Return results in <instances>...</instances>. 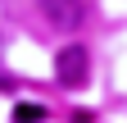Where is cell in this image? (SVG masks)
Here are the masks:
<instances>
[{"label": "cell", "mask_w": 127, "mask_h": 123, "mask_svg": "<svg viewBox=\"0 0 127 123\" xmlns=\"http://www.w3.org/2000/svg\"><path fill=\"white\" fill-rule=\"evenodd\" d=\"M41 119H45V105H32V100H27V105L14 110V123H41Z\"/></svg>", "instance_id": "cell-3"}, {"label": "cell", "mask_w": 127, "mask_h": 123, "mask_svg": "<svg viewBox=\"0 0 127 123\" xmlns=\"http://www.w3.org/2000/svg\"><path fill=\"white\" fill-rule=\"evenodd\" d=\"M73 123H91V119H86V114H82V119H73Z\"/></svg>", "instance_id": "cell-4"}, {"label": "cell", "mask_w": 127, "mask_h": 123, "mask_svg": "<svg viewBox=\"0 0 127 123\" xmlns=\"http://www.w3.org/2000/svg\"><path fill=\"white\" fill-rule=\"evenodd\" d=\"M36 5L50 18V27H59V32H77L82 27V0H36Z\"/></svg>", "instance_id": "cell-2"}, {"label": "cell", "mask_w": 127, "mask_h": 123, "mask_svg": "<svg viewBox=\"0 0 127 123\" xmlns=\"http://www.w3.org/2000/svg\"><path fill=\"white\" fill-rule=\"evenodd\" d=\"M86 68H91V55H86V46H64V50L55 55V78H59V87H82L86 82Z\"/></svg>", "instance_id": "cell-1"}]
</instances>
